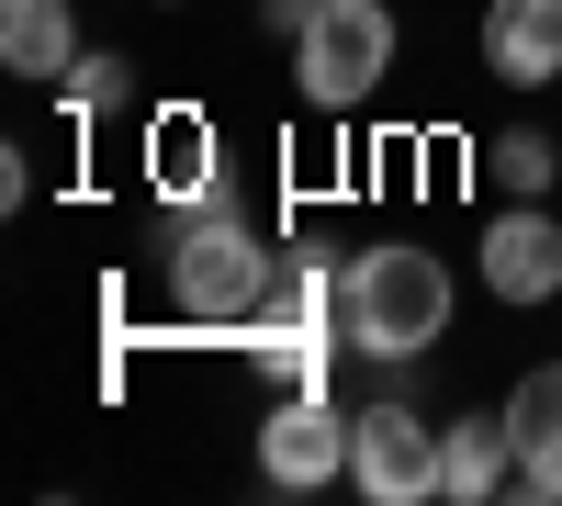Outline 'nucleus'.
Instances as JSON below:
<instances>
[{
	"label": "nucleus",
	"instance_id": "f257e3e1",
	"mask_svg": "<svg viewBox=\"0 0 562 506\" xmlns=\"http://www.w3.org/2000/svg\"><path fill=\"white\" fill-rule=\"evenodd\" d=\"M270 282H281V248L259 237V214L237 192L169 214V304L192 315V327H248Z\"/></svg>",
	"mask_w": 562,
	"mask_h": 506
},
{
	"label": "nucleus",
	"instance_id": "f03ea898",
	"mask_svg": "<svg viewBox=\"0 0 562 506\" xmlns=\"http://www.w3.org/2000/svg\"><path fill=\"white\" fill-rule=\"evenodd\" d=\"M338 327H349L360 360H428L450 338V270H439V248H405V237L360 248L349 282H338Z\"/></svg>",
	"mask_w": 562,
	"mask_h": 506
},
{
	"label": "nucleus",
	"instance_id": "7ed1b4c3",
	"mask_svg": "<svg viewBox=\"0 0 562 506\" xmlns=\"http://www.w3.org/2000/svg\"><path fill=\"white\" fill-rule=\"evenodd\" d=\"M293 79L315 113H360L394 79V12L383 0H315V23L293 34Z\"/></svg>",
	"mask_w": 562,
	"mask_h": 506
},
{
	"label": "nucleus",
	"instance_id": "20e7f679",
	"mask_svg": "<svg viewBox=\"0 0 562 506\" xmlns=\"http://www.w3.org/2000/svg\"><path fill=\"white\" fill-rule=\"evenodd\" d=\"M349 495L428 506L439 495V428L416 417V405H360V417H349Z\"/></svg>",
	"mask_w": 562,
	"mask_h": 506
},
{
	"label": "nucleus",
	"instance_id": "39448f33",
	"mask_svg": "<svg viewBox=\"0 0 562 506\" xmlns=\"http://www.w3.org/2000/svg\"><path fill=\"white\" fill-rule=\"evenodd\" d=\"M259 473L281 495H315V484H338L349 473V417L326 394H281L270 417H259Z\"/></svg>",
	"mask_w": 562,
	"mask_h": 506
},
{
	"label": "nucleus",
	"instance_id": "423d86ee",
	"mask_svg": "<svg viewBox=\"0 0 562 506\" xmlns=\"http://www.w3.org/2000/svg\"><path fill=\"white\" fill-rule=\"evenodd\" d=\"M484 293L495 304H551L562 293V225H551V203H506L495 225H484Z\"/></svg>",
	"mask_w": 562,
	"mask_h": 506
},
{
	"label": "nucleus",
	"instance_id": "0eeeda50",
	"mask_svg": "<svg viewBox=\"0 0 562 506\" xmlns=\"http://www.w3.org/2000/svg\"><path fill=\"white\" fill-rule=\"evenodd\" d=\"M506 428H518V484H506V495L562 506V360L518 372V394H506Z\"/></svg>",
	"mask_w": 562,
	"mask_h": 506
},
{
	"label": "nucleus",
	"instance_id": "6e6552de",
	"mask_svg": "<svg viewBox=\"0 0 562 506\" xmlns=\"http://www.w3.org/2000/svg\"><path fill=\"white\" fill-rule=\"evenodd\" d=\"M484 68L506 90H551L562 79V0H484Z\"/></svg>",
	"mask_w": 562,
	"mask_h": 506
},
{
	"label": "nucleus",
	"instance_id": "1a4fd4ad",
	"mask_svg": "<svg viewBox=\"0 0 562 506\" xmlns=\"http://www.w3.org/2000/svg\"><path fill=\"white\" fill-rule=\"evenodd\" d=\"M506 484H518V428L495 417H450L439 428V506H495Z\"/></svg>",
	"mask_w": 562,
	"mask_h": 506
},
{
	"label": "nucleus",
	"instance_id": "9d476101",
	"mask_svg": "<svg viewBox=\"0 0 562 506\" xmlns=\"http://www.w3.org/2000/svg\"><path fill=\"white\" fill-rule=\"evenodd\" d=\"M147 192H158L169 214H192V203L225 192V158H214V124H203V113H158V124H147Z\"/></svg>",
	"mask_w": 562,
	"mask_h": 506
},
{
	"label": "nucleus",
	"instance_id": "9b49d317",
	"mask_svg": "<svg viewBox=\"0 0 562 506\" xmlns=\"http://www.w3.org/2000/svg\"><path fill=\"white\" fill-rule=\"evenodd\" d=\"M0 68L57 90L79 68V12H68V0H0Z\"/></svg>",
	"mask_w": 562,
	"mask_h": 506
},
{
	"label": "nucleus",
	"instance_id": "f8f14e48",
	"mask_svg": "<svg viewBox=\"0 0 562 506\" xmlns=\"http://www.w3.org/2000/svg\"><path fill=\"white\" fill-rule=\"evenodd\" d=\"M551 169H562V147H551L540 124H506L495 147H484V180H495L506 203H540V192H551Z\"/></svg>",
	"mask_w": 562,
	"mask_h": 506
},
{
	"label": "nucleus",
	"instance_id": "ddd939ff",
	"mask_svg": "<svg viewBox=\"0 0 562 506\" xmlns=\"http://www.w3.org/2000/svg\"><path fill=\"white\" fill-rule=\"evenodd\" d=\"M57 102H68V124H102V113H124V57L79 45V68L57 79Z\"/></svg>",
	"mask_w": 562,
	"mask_h": 506
}]
</instances>
